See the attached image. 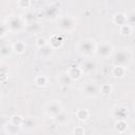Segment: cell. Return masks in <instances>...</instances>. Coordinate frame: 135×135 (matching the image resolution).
<instances>
[{
    "mask_svg": "<svg viewBox=\"0 0 135 135\" xmlns=\"http://www.w3.org/2000/svg\"><path fill=\"white\" fill-rule=\"evenodd\" d=\"M131 61V53L129 50H120L115 53L113 62L115 66H121L126 68Z\"/></svg>",
    "mask_w": 135,
    "mask_h": 135,
    "instance_id": "obj_1",
    "label": "cell"
},
{
    "mask_svg": "<svg viewBox=\"0 0 135 135\" xmlns=\"http://www.w3.org/2000/svg\"><path fill=\"white\" fill-rule=\"evenodd\" d=\"M78 50L82 55H90L96 50L95 41L92 39H84V40L80 41Z\"/></svg>",
    "mask_w": 135,
    "mask_h": 135,
    "instance_id": "obj_2",
    "label": "cell"
},
{
    "mask_svg": "<svg viewBox=\"0 0 135 135\" xmlns=\"http://www.w3.org/2000/svg\"><path fill=\"white\" fill-rule=\"evenodd\" d=\"M96 51H97L98 56L103 57V58H107V57H109L112 54L113 46H112V44L110 42H102L101 44H99L97 46Z\"/></svg>",
    "mask_w": 135,
    "mask_h": 135,
    "instance_id": "obj_3",
    "label": "cell"
},
{
    "mask_svg": "<svg viewBox=\"0 0 135 135\" xmlns=\"http://www.w3.org/2000/svg\"><path fill=\"white\" fill-rule=\"evenodd\" d=\"M46 114L50 115V116H53V117H56L57 115H59L63 110H62V105L58 102V101H52L47 104L46 109Z\"/></svg>",
    "mask_w": 135,
    "mask_h": 135,
    "instance_id": "obj_4",
    "label": "cell"
},
{
    "mask_svg": "<svg viewBox=\"0 0 135 135\" xmlns=\"http://www.w3.org/2000/svg\"><path fill=\"white\" fill-rule=\"evenodd\" d=\"M74 26V20L70 16H62L58 19V27L62 31H70Z\"/></svg>",
    "mask_w": 135,
    "mask_h": 135,
    "instance_id": "obj_5",
    "label": "cell"
},
{
    "mask_svg": "<svg viewBox=\"0 0 135 135\" xmlns=\"http://www.w3.org/2000/svg\"><path fill=\"white\" fill-rule=\"evenodd\" d=\"M7 27L12 31H20L22 27H23V22L21 20V18L19 17H13L8 20V23H7Z\"/></svg>",
    "mask_w": 135,
    "mask_h": 135,
    "instance_id": "obj_6",
    "label": "cell"
},
{
    "mask_svg": "<svg viewBox=\"0 0 135 135\" xmlns=\"http://www.w3.org/2000/svg\"><path fill=\"white\" fill-rule=\"evenodd\" d=\"M129 115L128 109L124 107H115L113 109V116L115 118H117L118 120H124V118H127Z\"/></svg>",
    "mask_w": 135,
    "mask_h": 135,
    "instance_id": "obj_7",
    "label": "cell"
},
{
    "mask_svg": "<svg viewBox=\"0 0 135 135\" xmlns=\"http://www.w3.org/2000/svg\"><path fill=\"white\" fill-rule=\"evenodd\" d=\"M96 68H97V63H96V61L93 60V59H88V60H85V61L82 63V65H81V70H82V72H84V73H92V72H94V71L96 70Z\"/></svg>",
    "mask_w": 135,
    "mask_h": 135,
    "instance_id": "obj_8",
    "label": "cell"
},
{
    "mask_svg": "<svg viewBox=\"0 0 135 135\" xmlns=\"http://www.w3.org/2000/svg\"><path fill=\"white\" fill-rule=\"evenodd\" d=\"M83 93L88 97H95L98 93V89L94 83H86L83 86Z\"/></svg>",
    "mask_w": 135,
    "mask_h": 135,
    "instance_id": "obj_9",
    "label": "cell"
},
{
    "mask_svg": "<svg viewBox=\"0 0 135 135\" xmlns=\"http://www.w3.org/2000/svg\"><path fill=\"white\" fill-rule=\"evenodd\" d=\"M81 72H82L81 68H79V66H77V65H76V66L73 65V66H70V69H69V71H68V74L71 76L72 79H78V78L80 77Z\"/></svg>",
    "mask_w": 135,
    "mask_h": 135,
    "instance_id": "obj_10",
    "label": "cell"
},
{
    "mask_svg": "<svg viewBox=\"0 0 135 135\" xmlns=\"http://www.w3.org/2000/svg\"><path fill=\"white\" fill-rule=\"evenodd\" d=\"M52 53H53V47L50 46V45H45V46L41 47L40 51H39L40 56H42L43 58H47V57H50V56L52 55Z\"/></svg>",
    "mask_w": 135,
    "mask_h": 135,
    "instance_id": "obj_11",
    "label": "cell"
},
{
    "mask_svg": "<svg viewBox=\"0 0 135 135\" xmlns=\"http://www.w3.org/2000/svg\"><path fill=\"white\" fill-rule=\"evenodd\" d=\"M72 80H73V79H72L71 76L68 74V72H66V73H62V74L59 76V81H60V83L63 84V85H69V84H71Z\"/></svg>",
    "mask_w": 135,
    "mask_h": 135,
    "instance_id": "obj_12",
    "label": "cell"
},
{
    "mask_svg": "<svg viewBox=\"0 0 135 135\" xmlns=\"http://www.w3.org/2000/svg\"><path fill=\"white\" fill-rule=\"evenodd\" d=\"M12 52H13V49H12L8 44H7V45L2 44V46H1V56H2L3 58L9 57L11 54H12Z\"/></svg>",
    "mask_w": 135,
    "mask_h": 135,
    "instance_id": "obj_13",
    "label": "cell"
},
{
    "mask_svg": "<svg viewBox=\"0 0 135 135\" xmlns=\"http://www.w3.org/2000/svg\"><path fill=\"white\" fill-rule=\"evenodd\" d=\"M114 21L118 25H121L122 26V25L127 24V17H124V15H122V14H117L114 17Z\"/></svg>",
    "mask_w": 135,
    "mask_h": 135,
    "instance_id": "obj_14",
    "label": "cell"
},
{
    "mask_svg": "<svg viewBox=\"0 0 135 135\" xmlns=\"http://www.w3.org/2000/svg\"><path fill=\"white\" fill-rule=\"evenodd\" d=\"M56 121L58 122V123H65L68 120H69V115L66 114V112H64V111H62L59 115H57L56 117Z\"/></svg>",
    "mask_w": 135,
    "mask_h": 135,
    "instance_id": "obj_15",
    "label": "cell"
},
{
    "mask_svg": "<svg viewBox=\"0 0 135 135\" xmlns=\"http://www.w3.org/2000/svg\"><path fill=\"white\" fill-rule=\"evenodd\" d=\"M24 20L27 21L28 23H33V22H36V14L32 11L30 12H26L25 15H24Z\"/></svg>",
    "mask_w": 135,
    "mask_h": 135,
    "instance_id": "obj_16",
    "label": "cell"
},
{
    "mask_svg": "<svg viewBox=\"0 0 135 135\" xmlns=\"http://www.w3.org/2000/svg\"><path fill=\"white\" fill-rule=\"evenodd\" d=\"M127 22L130 26L135 25V11H131L127 15Z\"/></svg>",
    "mask_w": 135,
    "mask_h": 135,
    "instance_id": "obj_17",
    "label": "cell"
},
{
    "mask_svg": "<svg viewBox=\"0 0 135 135\" xmlns=\"http://www.w3.org/2000/svg\"><path fill=\"white\" fill-rule=\"evenodd\" d=\"M25 129H27V130H32V129H34L35 128V121H34V119H32V118H25L24 120H23V124H22Z\"/></svg>",
    "mask_w": 135,
    "mask_h": 135,
    "instance_id": "obj_18",
    "label": "cell"
},
{
    "mask_svg": "<svg viewBox=\"0 0 135 135\" xmlns=\"http://www.w3.org/2000/svg\"><path fill=\"white\" fill-rule=\"evenodd\" d=\"M23 120H24V119H23V118H21L20 116H13V117L11 118V123L19 128L20 126H22V124H23Z\"/></svg>",
    "mask_w": 135,
    "mask_h": 135,
    "instance_id": "obj_19",
    "label": "cell"
},
{
    "mask_svg": "<svg viewBox=\"0 0 135 135\" xmlns=\"http://www.w3.org/2000/svg\"><path fill=\"white\" fill-rule=\"evenodd\" d=\"M76 116H77V118H78V119H80V120H85V119L88 118L89 114H88L86 110L80 109V110H78V111H77V113H76Z\"/></svg>",
    "mask_w": 135,
    "mask_h": 135,
    "instance_id": "obj_20",
    "label": "cell"
},
{
    "mask_svg": "<svg viewBox=\"0 0 135 135\" xmlns=\"http://www.w3.org/2000/svg\"><path fill=\"white\" fill-rule=\"evenodd\" d=\"M115 128L118 132H123L127 129V123L124 122V120H118L115 123Z\"/></svg>",
    "mask_w": 135,
    "mask_h": 135,
    "instance_id": "obj_21",
    "label": "cell"
},
{
    "mask_svg": "<svg viewBox=\"0 0 135 135\" xmlns=\"http://www.w3.org/2000/svg\"><path fill=\"white\" fill-rule=\"evenodd\" d=\"M113 74L116 77H122L124 75V68L121 66H115L113 69Z\"/></svg>",
    "mask_w": 135,
    "mask_h": 135,
    "instance_id": "obj_22",
    "label": "cell"
},
{
    "mask_svg": "<svg viewBox=\"0 0 135 135\" xmlns=\"http://www.w3.org/2000/svg\"><path fill=\"white\" fill-rule=\"evenodd\" d=\"M14 50L18 53H22L24 50H25V45L23 44L22 41H17L15 44H14Z\"/></svg>",
    "mask_w": 135,
    "mask_h": 135,
    "instance_id": "obj_23",
    "label": "cell"
},
{
    "mask_svg": "<svg viewBox=\"0 0 135 135\" xmlns=\"http://www.w3.org/2000/svg\"><path fill=\"white\" fill-rule=\"evenodd\" d=\"M36 84L37 85H39V86H44L45 84H46V78L44 77V76H38L37 78H36Z\"/></svg>",
    "mask_w": 135,
    "mask_h": 135,
    "instance_id": "obj_24",
    "label": "cell"
},
{
    "mask_svg": "<svg viewBox=\"0 0 135 135\" xmlns=\"http://www.w3.org/2000/svg\"><path fill=\"white\" fill-rule=\"evenodd\" d=\"M36 45H37L39 49H41V47H43V46H45V45H47V44H46V41H45L44 38L39 37V38L36 39Z\"/></svg>",
    "mask_w": 135,
    "mask_h": 135,
    "instance_id": "obj_25",
    "label": "cell"
},
{
    "mask_svg": "<svg viewBox=\"0 0 135 135\" xmlns=\"http://www.w3.org/2000/svg\"><path fill=\"white\" fill-rule=\"evenodd\" d=\"M56 14H57V8H55V7L46 8V15L49 17H54V16H56Z\"/></svg>",
    "mask_w": 135,
    "mask_h": 135,
    "instance_id": "obj_26",
    "label": "cell"
},
{
    "mask_svg": "<svg viewBox=\"0 0 135 135\" xmlns=\"http://www.w3.org/2000/svg\"><path fill=\"white\" fill-rule=\"evenodd\" d=\"M121 33L124 35H129L131 33V26L129 24H124L121 26Z\"/></svg>",
    "mask_w": 135,
    "mask_h": 135,
    "instance_id": "obj_27",
    "label": "cell"
},
{
    "mask_svg": "<svg viewBox=\"0 0 135 135\" xmlns=\"http://www.w3.org/2000/svg\"><path fill=\"white\" fill-rule=\"evenodd\" d=\"M74 133H75V135H83L84 134V131H83V129L80 126H78V127L75 128Z\"/></svg>",
    "mask_w": 135,
    "mask_h": 135,
    "instance_id": "obj_28",
    "label": "cell"
},
{
    "mask_svg": "<svg viewBox=\"0 0 135 135\" xmlns=\"http://www.w3.org/2000/svg\"><path fill=\"white\" fill-rule=\"evenodd\" d=\"M132 129H133V131H134V132H135V122H134V123H133V126H132Z\"/></svg>",
    "mask_w": 135,
    "mask_h": 135,
    "instance_id": "obj_29",
    "label": "cell"
},
{
    "mask_svg": "<svg viewBox=\"0 0 135 135\" xmlns=\"http://www.w3.org/2000/svg\"><path fill=\"white\" fill-rule=\"evenodd\" d=\"M134 108H135V103H134Z\"/></svg>",
    "mask_w": 135,
    "mask_h": 135,
    "instance_id": "obj_30",
    "label": "cell"
}]
</instances>
